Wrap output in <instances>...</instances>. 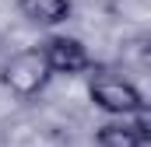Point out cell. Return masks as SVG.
Wrapping results in <instances>:
<instances>
[{"mask_svg":"<svg viewBox=\"0 0 151 147\" xmlns=\"http://www.w3.org/2000/svg\"><path fill=\"white\" fill-rule=\"evenodd\" d=\"M49 63L42 56V46H28V49H18L4 67H0V81L11 95L18 98H32L39 95L46 84H49Z\"/></svg>","mask_w":151,"mask_h":147,"instance_id":"6da1fadb","label":"cell"},{"mask_svg":"<svg viewBox=\"0 0 151 147\" xmlns=\"http://www.w3.org/2000/svg\"><path fill=\"white\" fill-rule=\"evenodd\" d=\"M95 144L99 147H148V140L137 133V126L130 119H113V123H102L95 130Z\"/></svg>","mask_w":151,"mask_h":147,"instance_id":"5b68a950","label":"cell"},{"mask_svg":"<svg viewBox=\"0 0 151 147\" xmlns=\"http://www.w3.org/2000/svg\"><path fill=\"white\" fill-rule=\"evenodd\" d=\"M88 98H91L95 109H102L106 116H116V119H130V116H137V112L144 109V95H141L130 81L113 77V74H99V77H91V84H88Z\"/></svg>","mask_w":151,"mask_h":147,"instance_id":"7a4b0ae2","label":"cell"},{"mask_svg":"<svg viewBox=\"0 0 151 147\" xmlns=\"http://www.w3.org/2000/svg\"><path fill=\"white\" fill-rule=\"evenodd\" d=\"M42 56L49 63V74H60V77H77V74L91 70V53L88 46L74 35H49L42 42Z\"/></svg>","mask_w":151,"mask_h":147,"instance_id":"3957f363","label":"cell"},{"mask_svg":"<svg viewBox=\"0 0 151 147\" xmlns=\"http://www.w3.org/2000/svg\"><path fill=\"white\" fill-rule=\"evenodd\" d=\"M18 11L32 25L56 28V25H63L74 14V0H18Z\"/></svg>","mask_w":151,"mask_h":147,"instance_id":"277c9868","label":"cell"}]
</instances>
